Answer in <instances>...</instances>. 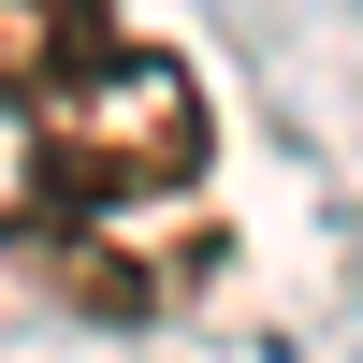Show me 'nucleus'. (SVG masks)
<instances>
[{
  "label": "nucleus",
  "mask_w": 363,
  "mask_h": 363,
  "mask_svg": "<svg viewBox=\"0 0 363 363\" xmlns=\"http://www.w3.org/2000/svg\"><path fill=\"white\" fill-rule=\"evenodd\" d=\"M203 145H218L203 73H189V58L116 44L102 73L58 102V116H29V203H44V218H131V203L189 189V174H203Z\"/></svg>",
  "instance_id": "nucleus-1"
},
{
  "label": "nucleus",
  "mask_w": 363,
  "mask_h": 363,
  "mask_svg": "<svg viewBox=\"0 0 363 363\" xmlns=\"http://www.w3.org/2000/svg\"><path fill=\"white\" fill-rule=\"evenodd\" d=\"M116 58V0H0V116H58Z\"/></svg>",
  "instance_id": "nucleus-2"
}]
</instances>
